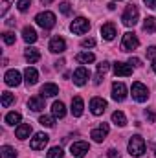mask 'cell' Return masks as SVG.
<instances>
[{"mask_svg":"<svg viewBox=\"0 0 156 158\" xmlns=\"http://www.w3.org/2000/svg\"><path fill=\"white\" fill-rule=\"evenodd\" d=\"M129 153H130V156H142L143 153H145V140L142 138V136H132L130 140H129Z\"/></svg>","mask_w":156,"mask_h":158,"instance_id":"6da1fadb","label":"cell"},{"mask_svg":"<svg viewBox=\"0 0 156 158\" xmlns=\"http://www.w3.org/2000/svg\"><path fill=\"white\" fill-rule=\"evenodd\" d=\"M138 17H140V11H138V7L134 6V4H130V6H127L125 7V11H123V15H121V20H123V24L125 26H134L136 22H138Z\"/></svg>","mask_w":156,"mask_h":158,"instance_id":"7a4b0ae2","label":"cell"},{"mask_svg":"<svg viewBox=\"0 0 156 158\" xmlns=\"http://www.w3.org/2000/svg\"><path fill=\"white\" fill-rule=\"evenodd\" d=\"M35 22L39 24L42 30H51L55 26V15L51 11H42L35 17Z\"/></svg>","mask_w":156,"mask_h":158,"instance_id":"3957f363","label":"cell"},{"mask_svg":"<svg viewBox=\"0 0 156 158\" xmlns=\"http://www.w3.org/2000/svg\"><path fill=\"white\" fill-rule=\"evenodd\" d=\"M132 98L138 101V103H145L147 99H149V90H147V86L145 85H142V83H132Z\"/></svg>","mask_w":156,"mask_h":158,"instance_id":"277c9868","label":"cell"},{"mask_svg":"<svg viewBox=\"0 0 156 158\" xmlns=\"http://www.w3.org/2000/svg\"><path fill=\"white\" fill-rule=\"evenodd\" d=\"M138 44H140V40L136 37V33L127 31V33L123 35V40H121V50H123V52H130V50H136Z\"/></svg>","mask_w":156,"mask_h":158,"instance_id":"5b68a950","label":"cell"},{"mask_svg":"<svg viewBox=\"0 0 156 158\" xmlns=\"http://www.w3.org/2000/svg\"><path fill=\"white\" fill-rule=\"evenodd\" d=\"M70 30H72V33H76V35H83V33H86V31L90 30V22H88L84 17H77V19L70 24Z\"/></svg>","mask_w":156,"mask_h":158,"instance_id":"8992f818","label":"cell"},{"mask_svg":"<svg viewBox=\"0 0 156 158\" xmlns=\"http://www.w3.org/2000/svg\"><path fill=\"white\" fill-rule=\"evenodd\" d=\"M48 140H50V136H48V134H44V132H37V134L30 140V147H31L33 151H40V149H44V147H46Z\"/></svg>","mask_w":156,"mask_h":158,"instance_id":"52a82bcc","label":"cell"},{"mask_svg":"<svg viewBox=\"0 0 156 158\" xmlns=\"http://www.w3.org/2000/svg\"><path fill=\"white\" fill-rule=\"evenodd\" d=\"M105 109H107V101H105L103 98H92V101H90V110H92L94 116H101V114L105 112Z\"/></svg>","mask_w":156,"mask_h":158,"instance_id":"ba28073f","label":"cell"},{"mask_svg":"<svg viewBox=\"0 0 156 158\" xmlns=\"http://www.w3.org/2000/svg\"><path fill=\"white\" fill-rule=\"evenodd\" d=\"M107 134H109V125H107V123H101L99 127H96V129L90 132V138H92L94 142L101 143V142L107 138Z\"/></svg>","mask_w":156,"mask_h":158,"instance_id":"9c48e42d","label":"cell"},{"mask_svg":"<svg viewBox=\"0 0 156 158\" xmlns=\"http://www.w3.org/2000/svg\"><path fill=\"white\" fill-rule=\"evenodd\" d=\"M4 81H6L7 86H18L22 83V76H20L18 70H7L6 76H4Z\"/></svg>","mask_w":156,"mask_h":158,"instance_id":"30bf717a","label":"cell"},{"mask_svg":"<svg viewBox=\"0 0 156 158\" xmlns=\"http://www.w3.org/2000/svg\"><path fill=\"white\" fill-rule=\"evenodd\" d=\"M70 151H72V155L76 158H83L88 151H90V145H88L86 142H76V143H72Z\"/></svg>","mask_w":156,"mask_h":158,"instance_id":"8fae6325","label":"cell"},{"mask_svg":"<svg viewBox=\"0 0 156 158\" xmlns=\"http://www.w3.org/2000/svg\"><path fill=\"white\" fill-rule=\"evenodd\" d=\"M127 98V86L123 83H114L112 85V99L114 101H123Z\"/></svg>","mask_w":156,"mask_h":158,"instance_id":"7c38bea8","label":"cell"},{"mask_svg":"<svg viewBox=\"0 0 156 158\" xmlns=\"http://www.w3.org/2000/svg\"><path fill=\"white\" fill-rule=\"evenodd\" d=\"M66 50V42L63 37H53L50 40V52L51 53H63Z\"/></svg>","mask_w":156,"mask_h":158,"instance_id":"4fadbf2b","label":"cell"},{"mask_svg":"<svg viewBox=\"0 0 156 158\" xmlns=\"http://www.w3.org/2000/svg\"><path fill=\"white\" fill-rule=\"evenodd\" d=\"M114 74L119 76V77H127V76H130L132 74V66L129 64V63H114Z\"/></svg>","mask_w":156,"mask_h":158,"instance_id":"5bb4252c","label":"cell"},{"mask_svg":"<svg viewBox=\"0 0 156 158\" xmlns=\"http://www.w3.org/2000/svg\"><path fill=\"white\" fill-rule=\"evenodd\" d=\"M88 77H90V74H88V70H86L84 66H81V68H77V70L74 72V83H76L77 86H83V85L88 81Z\"/></svg>","mask_w":156,"mask_h":158,"instance_id":"9a60e30c","label":"cell"},{"mask_svg":"<svg viewBox=\"0 0 156 158\" xmlns=\"http://www.w3.org/2000/svg\"><path fill=\"white\" fill-rule=\"evenodd\" d=\"M24 81H26V85H28V86L35 85V83L39 81V72H37L33 66H28V68L24 70Z\"/></svg>","mask_w":156,"mask_h":158,"instance_id":"2e32d148","label":"cell"},{"mask_svg":"<svg viewBox=\"0 0 156 158\" xmlns=\"http://www.w3.org/2000/svg\"><path fill=\"white\" fill-rule=\"evenodd\" d=\"M40 94H42V98H53V96L59 94V86L53 85V83H46V85L40 88Z\"/></svg>","mask_w":156,"mask_h":158,"instance_id":"e0dca14e","label":"cell"},{"mask_svg":"<svg viewBox=\"0 0 156 158\" xmlns=\"http://www.w3.org/2000/svg\"><path fill=\"white\" fill-rule=\"evenodd\" d=\"M15 134H17L18 140H26V138H30V134H31V125H30V123H20V125L17 127Z\"/></svg>","mask_w":156,"mask_h":158,"instance_id":"ac0fdd59","label":"cell"},{"mask_svg":"<svg viewBox=\"0 0 156 158\" xmlns=\"http://www.w3.org/2000/svg\"><path fill=\"white\" fill-rule=\"evenodd\" d=\"M28 109H31L33 112H40V110H44V98H39V96L30 98V101H28Z\"/></svg>","mask_w":156,"mask_h":158,"instance_id":"d6986e66","label":"cell"},{"mask_svg":"<svg viewBox=\"0 0 156 158\" xmlns=\"http://www.w3.org/2000/svg\"><path fill=\"white\" fill-rule=\"evenodd\" d=\"M51 114H53V118H64V116H66V107H64V103H63V101H55V103L51 105Z\"/></svg>","mask_w":156,"mask_h":158,"instance_id":"ffe728a7","label":"cell"},{"mask_svg":"<svg viewBox=\"0 0 156 158\" xmlns=\"http://www.w3.org/2000/svg\"><path fill=\"white\" fill-rule=\"evenodd\" d=\"M101 35H103V39L107 40H112L114 37H116V28H114V24H103L101 26Z\"/></svg>","mask_w":156,"mask_h":158,"instance_id":"44dd1931","label":"cell"},{"mask_svg":"<svg viewBox=\"0 0 156 158\" xmlns=\"http://www.w3.org/2000/svg\"><path fill=\"white\" fill-rule=\"evenodd\" d=\"M24 57H26V61H28L30 64H33V63H37V61L40 59V52L37 50V48H26Z\"/></svg>","mask_w":156,"mask_h":158,"instance_id":"7402d4cb","label":"cell"},{"mask_svg":"<svg viewBox=\"0 0 156 158\" xmlns=\"http://www.w3.org/2000/svg\"><path fill=\"white\" fill-rule=\"evenodd\" d=\"M83 109H84V103H83V99H81L79 96H76V98L72 99V114H74L76 118H79V116L83 114Z\"/></svg>","mask_w":156,"mask_h":158,"instance_id":"603a6c76","label":"cell"},{"mask_svg":"<svg viewBox=\"0 0 156 158\" xmlns=\"http://www.w3.org/2000/svg\"><path fill=\"white\" fill-rule=\"evenodd\" d=\"M22 39L26 40L28 44H33V42L37 40V31H35L31 26H26V28L22 30Z\"/></svg>","mask_w":156,"mask_h":158,"instance_id":"cb8c5ba5","label":"cell"},{"mask_svg":"<svg viewBox=\"0 0 156 158\" xmlns=\"http://www.w3.org/2000/svg\"><path fill=\"white\" fill-rule=\"evenodd\" d=\"M77 63H83V64H88V63H94L96 61V55L94 53H90V52H81L77 53Z\"/></svg>","mask_w":156,"mask_h":158,"instance_id":"d4e9b609","label":"cell"},{"mask_svg":"<svg viewBox=\"0 0 156 158\" xmlns=\"http://www.w3.org/2000/svg\"><path fill=\"white\" fill-rule=\"evenodd\" d=\"M143 30L147 33H154L156 31V17H147L143 20Z\"/></svg>","mask_w":156,"mask_h":158,"instance_id":"484cf974","label":"cell"},{"mask_svg":"<svg viewBox=\"0 0 156 158\" xmlns=\"http://www.w3.org/2000/svg\"><path fill=\"white\" fill-rule=\"evenodd\" d=\"M112 121L119 125V127H125L127 125V118H125V114L121 112V110H116V112H112Z\"/></svg>","mask_w":156,"mask_h":158,"instance_id":"4316f807","label":"cell"},{"mask_svg":"<svg viewBox=\"0 0 156 158\" xmlns=\"http://www.w3.org/2000/svg\"><path fill=\"white\" fill-rule=\"evenodd\" d=\"M107 70H109V63H107V61H103L101 64H97V76H96V79H94V83H96V85H99V83H101V76H103Z\"/></svg>","mask_w":156,"mask_h":158,"instance_id":"83f0119b","label":"cell"},{"mask_svg":"<svg viewBox=\"0 0 156 158\" xmlns=\"http://www.w3.org/2000/svg\"><path fill=\"white\" fill-rule=\"evenodd\" d=\"M20 119H22V116H20L18 112H9V114H6V123H7V125H18Z\"/></svg>","mask_w":156,"mask_h":158,"instance_id":"f1b7e54d","label":"cell"},{"mask_svg":"<svg viewBox=\"0 0 156 158\" xmlns=\"http://www.w3.org/2000/svg\"><path fill=\"white\" fill-rule=\"evenodd\" d=\"M13 101H15V96L11 92H2V107L4 109H7Z\"/></svg>","mask_w":156,"mask_h":158,"instance_id":"f546056e","label":"cell"},{"mask_svg":"<svg viewBox=\"0 0 156 158\" xmlns=\"http://www.w3.org/2000/svg\"><path fill=\"white\" fill-rule=\"evenodd\" d=\"M2 158H17V151L9 145H4L2 147Z\"/></svg>","mask_w":156,"mask_h":158,"instance_id":"4dcf8cb0","label":"cell"},{"mask_svg":"<svg viewBox=\"0 0 156 158\" xmlns=\"http://www.w3.org/2000/svg\"><path fill=\"white\" fill-rule=\"evenodd\" d=\"M63 156H64V151L61 147H51L48 151V158H63Z\"/></svg>","mask_w":156,"mask_h":158,"instance_id":"1f68e13d","label":"cell"},{"mask_svg":"<svg viewBox=\"0 0 156 158\" xmlns=\"http://www.w3.org/2000/svg\"><path fill=\"white\" fill-rule=\"evenodd\" d=\"M39 123L42 125V127H53L55 125V119H53V116H40V119H39Z\"/></svg>","mask_w":156,"mask_h":158,"instance_id":"d6a6232c","label":"cell"},{"mask_svg":"<svg viewBox=\"0 0 156 158\" xmlns=\"http://www.w3.org/2000/svg\"><path fill=\"white\" fill-rule=\"evenodd\" d=\"M2 39H4L6 44H15V39H17V37H15V33H13V31H6V33L2 35Z\"/></svg>","mask_w":156,"mask_h":158,"instance_id":"836d02e7","label":"cell"},{"mask_svg":"<svg viewBox=\"0 0 156 158\" xmlns=\"http://www.w3.org/2000/svg\"><path fill=\"white\" fill-rule=\"evenodd\" d=\"M31 6V0H18L17 2V7L18 11H28V7Z\"/></svg>","mask_w":156,"mask_h":158,"instance_id":"e575fe53","label":"cell"},{"mask_svg":"<svg viewBox=\"0 0 156 158\" xmlns=\"http://www.w3.org/2000/svg\"><path fill=\"white\" fill-rule=\"evenodd\" d=\"M59 9H61V13H63V15H70V11H72V7H70V4H68V2H61Z\"/></svg>","mask_w":156,"mask_h":158,"instance_id":"d590c367","label":"cell"},{"mask_svg":"<svg viewBox=\"0 0 156 158\" xmlns=\"http://www.w3.org/2000/svg\"><path fill=\"white\" fill-rule=\"evenodd\" d=\"M94 44H96V40L92 39V37H88V39H83V40H81V46H83V48H92Z\"/></svg>","mask_w":156,"mask_h":158,"instance_id":"8d00e7d4","label":"cell"},{"mask_svg":"<svg viewBox=\"0 0 156 158\" xmlns=\"http://www.w3.org/2000/svg\"><path fill=\"white\" fill-rule=\"evenodd\" d=\"M147 57L153 59V61L156 59V46H149V48H147Z\"/></svg>","mask_w":156,"mask_h":158,"instance_id":"74e56055","label":"cell"},{"mask_svg":"<svg viewBox=\"0 0 156 158\" xmlns=\"http://www.w3.org/2000/svg\"><path fill=\"white\" fill-rule=\"evenodd\" d=\"M129 64H134V66H142V61L138 57H130L129 59Z\"/></svg>","mask_w":156,"mask_h":158,"instance_id":"f35d334b","label":"cell"},{"mask_svg":"<svg viewBox=\"0 0 156 158\" xmlns=\"http://www.w3.org/2000/svg\"><path fill=\"white\" fill-rule=\"evenodd\" d=\"M109 158H119V151L117 149H109Z\"/></svg>","mask_w":156,"mask_h":158,"instance_id":"ab89813d","label":"cell"},{"mask_svg":"<svg viewBox=\"0 0 156 158\" xmlns=\"http://www.w3.org/2000/svg\"><path fill=\"white\" fill-rule=\"evenodd\" d=\"M145 116H147V118H149V121H151V123H153V121H154V112H153V110H151V109H149V110H145Z\"/></svg>","mask_w":156,"mask_h":158,"instance_id":"60d3db41","label":"cell"},{"mask_svg":"<svg viewBox=\"0 0 156 158\" xmlns=\"http://www.w3.org/2000/svg\"><path fill=\"white\" fill-rule=\"evenodd\" d=\"M2 2H4V6H2V11H0V13L6 15V11H7V7H9V0H2Z\"/></svg>","mask_w":156,"mask_h":158,"instance_id":"b9f144b4","label":"cell"},{"mask_svg":"<svg viewBox=\"0 0 156 158\" xmlns=\"http://www.w3.org/2000/svg\"><path fill=\"white\" fill-rule=\"evenodd\" d=\"M145 4H147V7H151V9L156 11V0H145Z\"/></svg>","mask_w":156,"mask_h":158,"instance_id":"7bdbcfd3","label":"cell"},{"mask_svg":"<svg viewBox=\"0 0 156 158\" xmlns=\"http://www.w3.org/2000/svg\"><path fill=\"white\" fill-rule=\"evenodd\" d=\"M40 2H42V4L46 6V4H50V2H53V0H40Z\"/></svg>","mask_w":156,"mask_h":158,"instance_id":"ee69618b","label":"cell"},{"mask_svg":"<svg viewBox=\"0 0 156 158\" xmlns=\"http://www.w3.org/2000/svg\"><path fill=\"white\" fill-rule=\"evenodd\" d=\"M153 70H154V74H156V59L153 61Z\"/></svg>","mask_w":156,"mask_h":158,"instance_id":"f6af8a7d","label":"cell"},{"mask_svg":"<svg viewBox=\"0 0 156 158\" xmlns=\"http://www.w3.org/2000/svg\"><path fill=\"white\" fill-rule=\"evenodd\" d=\"M154 153H156V151H154ZM154 156H156V155H154Z\"/></svg>","mask_w":156,"mask_h":158,"instance_id":"bcb514c9","label":"cell"}]
</instances>
